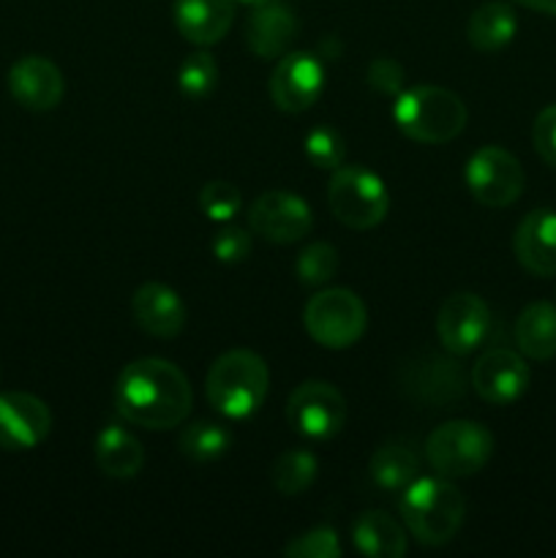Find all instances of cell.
I'll use <instances>...</instances> for the list:
<instances>
[{
  "label": "cell",
  "instance_id": "obj_1",
  "mask_svg": "<svg viewBox=\"0 0 556 558\" xmlns=\"http://www.w3.org/2000/svg\"><path fill=\"white\" fill-rule=\"evenodd\" d=\"M189 379L174 363L142 357L125 365L114 385V407L125 423L147 430L178 428L191 412Z\"/></svg>",
  "mask_w": 556,
  "mask_h": 558
},
{
  "label": "cell",
  "instance_id": "obj_2",
  "mask_svg": "<svg viewBox=\"0 0 556 558\" xmlns=\"http://www.w3.org/2000/svg\"><path fill=\"white\" fill-rule=\"evenodd\" d=\"M398 510H401L409 534L420 545L439 548V545L450 543L461 529L467 501H463L461 490L447 480L418 477L401 490Z\"/></svg>",
  "mask_w": 556,
  "mask_h": 558
},
{
  "label": "cell",
  "instance_id": "obj_3",
  "mask_svg": "<svg viewBox=\"0 0 556 558\" xmlns=\"http://www.w3.org/2000/svg\"><path fill=\"white\" fill-rule=\"evenodd\" d=\"M270 374H267L265 360L249 349H232L221 354L207 371V401L223 417L245 420L259 412L265 403Z\"/></svg>",
  "mask_w": 556,
  "mask_h": 558
},
{
  "label": "cell",
  "instance_id": "obj_4",
  "mask_svg": "<svg viewBox=\"0 0 556 558\" xmlns=\"http://www.w3.org/2000/svg\"><path fill=\"white\" fill-rule=\"evenodd\" d=\"M392 120L403 136L420 145H445L467 125V104L452 90L420 85L401 90L392 107Z\"/></svg>",
  "mask_w": 556,
  "mask_h": 558
},
{
  "label": "cell",
  "instance_id": "obj_5",
  "mask_svg": "<svg viewBox=\"0 0 556 558\" xmlns=\"http://www.w3.org/2000/svg\"><path fill=\"white\" fill-rule=\"evenodd\" d=\"M330 210L343 227L365 232L385 221L390 210V194L379 174L365 167H338L327 183Z\"/></svg>",
  "mask_w": 556,
  "mask_h": 558
},
{
  "label": "cell",
  "instance_id": "obj_6",
  "mask_svg": "<svg viewBox=\"0 0 556 558\" xmlns=\"http://www.w3.org/2000/svg\"><path fill=\"white\" fill-rule=\"evenodd\" d=\"M303 322L309 336L319 347L349 349L363 338L368 327V311L363 300L349 289H322L305 303Z\"/></svg>",
  "mask_w": 556,
  "mask_h": 558
},
{
  "label": "cell",
  "instance_id": "obj_7",
  "mask_svg": "<svg viewBox=\"0 0 556 558\" xmlns=\"http://www.w3.org/2000/svg\"><path fill=\"white\" fill-rule=\"evenodd\" d=\"M491 452H494V436L485 425L472 420H450L425 441L428 463L442 477L478 474L491 461Z\"/></svg>",
  "mask_w": 556,
  "mask_h": 558
},
{
  "label": "cell",
  "instance_id": "obj_8",
  "mask_svg": "<svg viewBox=\"0 0 556 558\" xmlns=\"http://www.w3.org/2000/svg\"><path fill=\"white\" fill-rule=\"evenodd\" d=\"M523 167L505 147H480L467 163L469 194L483 207H507L523 194Z\"/></svg>",
  "mask_w": 556,
  "mask_h": 558
},
{
  "label": "cell",
  "instance_id": "obj_9",
  "mask_svg": "<svg viewBox=\"0 0 556 558\" xmlns=\"http://www.w3.org/2000/svg\"><path fill=\"white\" fill-rule=\"evenodd\" d=\"M287 420L305 439H333L341 434L343 423H347V401L327 381H303L289 396Z\"/></svg>",
  "mask_w": 556,
  "mask_h": 558
},
{
  "label": "cell",
  "instance_id": "obj_10",
  "mask_svg": "<svg viewBox=\"0 0 556 558\" xmlns=\"http://www.w3.org/2000/svg\"><path fill=\"white\" fill-rule=\"evenodd\" d=\"M491 327H494L491 308L483 303V298L472 292L450 294L436 316V332H439L442 347L458 357L483 347L491 336Z\"/></svg>",
  "mask_w": 556,
  "mask_h": 558
},
{
  "label": "cell",
  "instance_id": "obj_11",
  "mask_svg": "<svg viewBox=\"0 0 556 558\" xmlns=\"http://www.w3.org/2000/svg\"><path fill=\"white\" fill-rule=\"evenodd\" d=\"M249 227L270 243H298L314 227L309 202L289 191H265L249 210Z\"/></svg>",
  "mask_w": 556,
  "mask_h": 558
},
{
  "label": "cell",
  "instance_id": "obj_12",
  "mask_svg": "<svg viewBox=\"0 0 556 558\" xmlns=\"http://www.w3.org/2000/svg\"><path fill=\"white\" fill-rule=\"evenodd\" d=\"M325 90V65L311 52H292L278 60L270 76V98L281 112L300 114Z\"/></svg>",
  "mask_w": 556,
  "mask_h": 558
},
{
  "label": "cell",
  "instance_id": "obj_13",
  "mask_svg": "<svg viewBox=\"0 0 556 558\" xmlns=\"http://www.w3.org/2000/svg\"><path fill=\"white\" fill-rule=\"evenodd\" d=\"M52 428V414L31 392H0V450L22 452L41 445Z\"/></svg>",
  "mask_w": 556,
  "mask_h": 558
},
{
  "label": "cell",
  "instance_id": "obj_14",
  "mask_svg": "<svg viewBox=\"0 0 556 558\" xmlns=\"http://www.w3.org/2000/svg\"><path fill=\"white\" fill-rule=\"evenodd\" d=\"M472 387L485 403L507 407L527 392L529 365L510 349H491L474 363Z\"/></svg>",
  "mask_w": 556,
  "mask_h": 558
},
{
  "label": "cell",
  "instance_id": "obj_15",
  "mask_svg": "<svg viewBox=\"0 0 556 558\" xmlns=\"http://www.w3.org/2000/svg\"><path fill=\"white\" fill-rule=\"evenodd\" d=\"M9 90L20 107L31 112H49L63 101L65 82L52 60L41 54H27L11 65Z\"/></svg>",
  "mask_w": 556,
  "mask_h": 558
},
{
  "label": "cell",
  "instance_id": "obj_16",
  "mask_svg": "<svg viewBox=\"0 0 556 558\" xmlns=\"http://www.w3.org/2000/svg\"><path fill=\"white\" fill-rule=\"evenodd\" d=\"M516 259L532 276H556V213L548 207H537L529 213L516 229L512 238Z\"/></svg>",
  "mask_w": 556,
  "mask_h": 558
},
{
  "label": "cell",
  "instance_id": "obj_17",
  "mask_svg": "<svg viewBox=\"0 0 556 558\" xmlns=\"http://www.w3.org/2000/svg\"><path fill=\"white\" fill-rule=\"evenodd\" d=\"M134 322L142 332L153 338H174L185 325V305L167 283H145L131 300Z\"/></svg>",
  "mask_w": 556,
  "mask_h": 558
},
{
  "label": "cell",
  "instance_id": "obj_18",
  "mask_svg": "<svg viewBox=\"0 0 556 558\" xmlns=\"http://www.w3.org/2000/svg\"><path fill=\"white\" fill-rule=\"evenodd\" d=\"M234 20V0H174V25L196 47L218 44Z\"/></svg>",
  "mask_w": 556,
  "mask_h": 558
},
{
  "label": "cell",
  "instance_id": "obj_19",
  "mask_svg": "<svg viewBox=\"0 0 556 558\" xmlns=\"http://www.w3.org/2000/svg\"><path fill=\"white\" fill-rule=\"evenodd\" d=\"M294 33H298V16L287 3H270L254 9L245 25V44L251 52L262 60H270L283 54V49L292 44Z\"/></svg>",
  "mask_w": 556,
  "mask_h": 558
},
{
  "label": "cell",
  "instance_id": "obj_20",
  "mask_svg": "<svg viewBox=\"0 0 556 558\" xmlns=\"http://www.w3.org/2000/svg\"><path fill=\"white\" fill-rule=\"evenodd\" d=\"M96 463L107 477L131 480L145 466L140 439L120 425H107L96 439Z\"/></svg>",
  "mask_w": 556,
  "mask_h": 558
},
{
  "label": "cell",
  "instance_id": "obj_21",
  "mask_svg": "<svg viewBox=\"0 0 556 558\" xmlns=\"http://www.w3.org/2000/svg\"><path fill=\"white\" fill-rule=\"evenodd\" d=\"M516 341L529 360L545 363L556 357V305H527L516 322Z\"/></svg>",
  "mask_w": 556,
  "mask_h": 558
},
{
  "label": "cell",
  "instance_id": "obj_22",
  "mask_svg": "<svg viewBox=\"0 0 556 558\" xmlns=\"http://www.w3.org/2000/svg\"><path fill=\"white\" fill-rule=\"evenodd\" d=\"M354 548L363 556L374 558H401L407 554V534L387 512H363L354 523Z\"/></svg>",
  "mask_w": 556,
  "mask_h": 558
},
{
  "label": "cell",
  "instance_id": "obj_23",
  "mask_svg": "<svg viewBox=\"0 0 556 558\" xmlns=\"http://www.w3.org/2000/svg\"><path fill=\"white\" fill-rule=\"evenodd\" d=\"M518 16L507 3H485L469 16L467 22V38L474 49L480 52H496V49L507 47L516 38Z\"/></svg>",
  "mask_w": 556,
  "mask_h": 558
},
{
  "label": "cell",
  "instance_id": "obj_24",
  "mask_svg": "<svg viewBox=\"0 0 556 558\" xmlns=\"http://www.w3.org/2000/svg\"><path fill=\"white\" fill-rule=\"evenodd\" d=\"M418 458L403 445H385L371 458V477L385 490H403L418 480Z\"/></svg>",
  "mask_w": 556,
  "mask_h": 558
},
{
  "label": "cell",
  "instance_id": "obj_25",
  "mask_svg": "<svg viewBox=\"0 0 556 558\" xmlns=\"http://www.w3.org/2000/svg\"><path fill=\"white\" fill-rule=\"evenodd\" d=\"M229 447H232V434H229L223 425L210 423V420L191 423L189 428L180 434V452L196 463L218 461Z\"/></svg>",
  "mask_w": 556,
  "mask_h": 558
},
{
  "label": "cell",
  "instance_id": "obj_26",
  "mask_svg": "<svg viewBox=\"0 0 556 558\" xmlns=\"http://www.w3.org/2000/svg\"><path fill=\"white\" fill-rule=\"evenodd\" d=\"M316 456L309 450H287L273 466V488L281 496H300L316 477Z\"/></svg>",
  "mask_w": 556,
  "mask_h": 558
},
{
  "label": "cell",
  "instance_id": "obj_27",
  "mask_svg": "<svg viewBox=\"0 0 556 558\" xmlns=\"http://www.w3.org/2000/svg\"><path fill=\"white\" fill-rule=\"evenodd\" d=\"M414 387L420 390L423 401L445 403L450 398H461L463 392V374L458 365H447V360H428L414 376Z\"/></svg>",
  "mask_w": 556,
  "mask_h": 558
},
{
  "label": "cell",
  "instance_id": "obj_28",
  "mask_svg": "<svg viewBox=\"0 0 556 558\" xmlns=\"http://www.w3.org/2000/svg\"><path fill=\"white\" fill-rule=\"evenodd\" d=\"M218 85V63L207 52H194L178 71V87L185 98H207Z\"/></svg>",
  "mask_w": 556,
  "mask_h": 558
},
{
  "label": "cell",
  "instance_id": "obj_29",
  "mask_svg": "<svg viewBox=\"0 0 556 558\" xmlns=\"http://www.w3.org/2000/svg\"><path fill=\"white\" fill-rule=\"evenodd\" d=\"M338 270V251L330 243H314L305 245L300 251L298 262H294V272H298L300 283L305 287H322L330 281Z\"/></svg>",
  "mask_w": 556,
  "mask_h": 558
},
{
  "label": "cell",
  "instance_id": "obj_30",
  "mask_svg": "<svg viewBox=\"0 0 556 558\" xmlns=\"http://www.w3.org/2000/svg\"><path fill=\"white\" fill-rule=\"evenodd\" d=\"M347 156V142L330 125H316L305 136V158L316 169H338Z\"/></svg>",
  "mask_w": 556,
  "mask_h": 558
},
{
  "label": "cell",
  "instance_id": "obj_31",
  "mask_svg": "<svg viewBox=\"0 0 556 558\" xmlns=\"http://www.w3.org/2000/svg\"><path fill=\"white\" fill-rule=\"evenodd\" d=\"M240 205H243L240 191L234 189L232 183H227V180H210V183L200 191V210L207 221H232L240 213Z\"/></svg>",
  "mask_w": 556,
  "mask_h": 558
},
{
  "label": "cell",
  "instance_id": "obj_32",
  "mask_svg": "<svg viewBox=\"0 0 556 558\" xmlns=\"http://www.w3.org/2000/svg\"><path fill=\"white\" fill-rule=\"evenodd\" d=\"M287 558H338L341 556V545H338L336 532L330 526H319L305 532L303 537H294L292 543L283 548Z\"/></svg>",
  "mask_w": 556,
  "mask_h": 558
},
{
  "label": "cell",
  "instance_id": "obj_33",
  "mask_svg": "<svg viewBox=\"0 0 556 558\" xmlns=\"http://www.w3.org/2000/svg\"><path fill=\"white\" fill-rule=\"evenodd\" d=\"M210 248L218 262H223V265H238V262H243L251 254V234L240 227H223L216 232Z\"/></svg>",
  "mask_w": 556,
  "mask_h": 558
},
{
  "label": "cell",
  "instance_id": "obj_34",
  "mask_svg": "<svg viewBox=\"0 0 556 558\" xmlns=\"http://www.w3.org/2000/svg\"><path fill=\"white\" fill-rule=\"evenodd\" d=\"M532 142L537 156L543 158L548 167H556V104L545 107L537 114L532 129Z\"/></svg>",
  "mask_w": 556,
  "mask_h": 558
},
{
  "label": "cell",
  "instance_id": "obj_35",
  "mask_svg": "<svg viewBox=\"0 0 556 558\" xmlns=\"http://www.w3.org/2000/svg\"><path fill=\"white\" fill-rule=\"evenodd\" d=\"M368 85L382 96H398L403 87V69L392 58H376L368 65Z\"/></svg>",
  "mask_w": 556,
  "mask_h": 558
},
{
  "label": "cell",
  "instance_id": "obj_36",
  "mask_svg": "<svg viewBox=\"0 0 556 558\" xmlns=\"http://www.w3.org/2000/svg\"><path fill=\"white\" fill-rule=\"evenodd\" d=\"M516 3L527 5V9L540 11V14L556 16V0H516Z\"/></svg>",
  "mask_w": 556,
  "mask_h": 558
},
{
  "label": "cell",
  "instance_id": "obj_37",
  "mask_svg": "<svg viewBox=\"0 0 556 558\" xmlns=\"http://www.w3.org/2000/svg\"><path fill=\"white\" fill-rule=\"evenodd\" d=\"M238 3H243V5H249V9H259V5H265V3H270V0H238Z\"/></svg>",
  "mask_w": 556,
  "mask_h": 558
}]
</instances>
